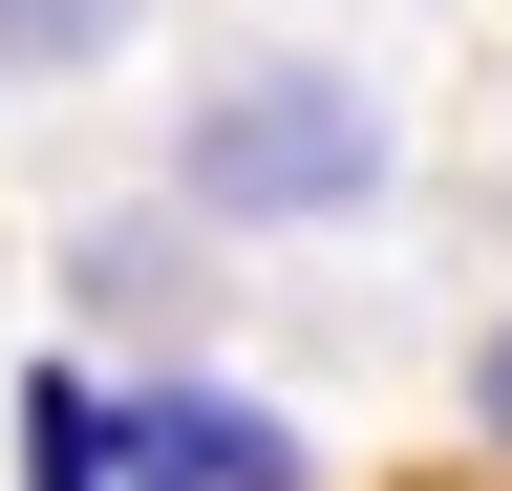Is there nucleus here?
Here are the masks:
<instances>
[{"label": "nucleus", "mask_w": 512, "mask_h": 491, "mask_svg": "<svg viewBox=\"0 0 512 491\" xmlns=\"http://www.w3.org/2000/svg\"><path fill=\"white\" fill-rule=\"evenodd\" d=\"M192 214H256V235H299V214H363L384 193V107L342 86V65H256V86H214L192 107Z\"/></svg>", "instance_id": "nucleus-1"}, {"label": "nucleus", "mask_w": 512, "mask_h": 491, "mask_svg": "<svg viewBox=\"0 0 512 491\" xmlns=\"http://www.w3.org/2000/svg\"><path fill=\"white\" fill-rule=\"evenodd\" d=\"M107 491H320V470H299L278 406H235V385H150V406H107Z\"/></svg>", "instance_id": "nucleus-2"}, {"label": "nucleus", "mask_w": 512, "mask_h": 491, "mask_svg": "<svg viewBox=\"0 0 512 491\" xmlns=\"http://www.w3.org/2000/svg\"><path fill=\"white\" fill-rule=\"evenodd\" d=\"M22 470H43V491H107V385L22 363Z\"/></svg>", "instance_id": "nucleus-3"}, {"label": "nucleus", "mask_w": 512, "mask_h": 491, "mask_svg": "<svg viewBox=\"0 0 512 491\" xmlns=\"http://www.w3.org/2000/svg\"><path fill=\"white\" fill-rule=\"evenodd\" d=\"M107 43H128V0H0V86H64Z\"/></svg>", "instance_id": "nucleus-4"}, {"label": "nucleus", "mask_w": 512, "mask_h": 491, "mask_svg": "<svg viewBox=\"0 0 512 491\" xmlns=\"http://www.w3.org/2000/svg\"><path fill=\"white\" fill-rule=\"evenodd\" d=\"M470 406H491V449H512V342H491V363H470Z\"/></svg>", "instance_id": "nucleus-5"}]
</instances>
